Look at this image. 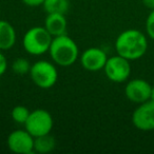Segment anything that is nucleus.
Masks as SVG:
<instances>
[{"label": "nucleus", "mask_w": 154, "mask_h": 154, "mask_svg": "<svg viewBox=\"0 0 154 154\" xmlns=\"http://www.w3.org/2000/svg\"><path fill=\"white\" fill-rule=\"evenodd\" d=\"M115 51L130 61L141 58L148 50L147 36L136 29L125 30L116 37Z\"/></svg>", "instance_id": "1"}, {"label": "nucleus", "mask_w": 154, "mask_h": 154, "mask_svg": "<svg viewBox=\"0 0 154 154\" xmlns=\"http://www.w3.org/2000/svg\"><path fill=\"white\" fill-rule=\"evenodd\" d=\"M49 54L56 66L63 68L73 66L80 56L79 48L76 41L66 34L53 37Z\"/></svg>", "instance_id": "2"}, {"label": "nucleus", "mask_w": 154, "mask_h": 154, "mask_svg": "<svg viewBox=\"0 0 154 154\" xmlns=\"http://www.w3.org/2000/svg\"><path fill=\"white\" fill-rule=\"evenodd\" d=\"M53 36L45 26H33L29 29L22 38V47L28 54L41 56L49 53Z\"/></svg>", "instance_id": "3"}, {"label": "nucleus", "mask_w": 154, "mask_h": 154, "mask_svg": "<svg viewBox=\"0 0 154 154\" xmlns=\"http://www.w3.org/2000/svg\"><path fill=\"white\" fill-rule=\"evenodd\" d=\"M29 75L33 84L43 90L53 88L57 84L59 76L56 64L45 59L35 61L31 66Z\"/></svg>", "instance_id": "4"}, {"label": "nucleus", "mask_w": 154, "mask_h": 154, "mask_svg": "<svg viewBox=\"0 0 154 154\" xmlns=\"http://www.w3.org/2000/svg\"><path fill=\"white\" fill-rule=\"evenodd\" d=\"M54 120L48 110L36 109L31 111L28 120L24 124V129L34 137L50 134L53 129Z\"/></svg>", "instance_id": "5"}, {"label": "nucleus", "mask_w": 154, "mask_h": 154, "mask_svg": "<svg viewBox=\"0 0 154 154\" xmlns=\"http://www.w3.org/2000/svg\"><path fill=\"white\" fill-rule=\"evenodd\" d=\"M103 72L108 79L115 84H122L128 82L131 75L130 60L120 55H114L108 57L103 66Z\"/></svg>", "instance_id": "6"}, {"label": "nucleus", "mask_w": 154, "mask_h": 154, "mask_svg": "<svg viewBox=\"0 0 154 154\" xmlns=\"http://www.w3.org/2000/svg\"><path fill=\"white\" fill-rule=\"evenodd\" d=\"M35 137L24 129L12 131L7 139V145L10 151L16 154H32L34 153Z\"/></svg>", "instance_id": "7"}, {"label": "nucleus", "mask_w": 154, "mask_h": 154, "mask_svg": "<svg viewBox=\"0 0 154 154\" xmlns=\"http://www.w3.org/2000/svg\"><path fill=\"white\" fill-rule=\"evenodd\" d=\"M132 124L137 130L148 132L154 130V101L149 99L139 103L132 113Z\"/></svg>", "instance_id": "8"}, {"label": "nucleus", "mask_w": 154, "mask_h": 154, "mask_svg": "<svg viewBox=\"0 0 154 154\" xmlns=\"http://www.w3.org/2000/svg\"><path fill=\"white\" fill-rule=\"evenodd\" d=\"M152 86L143 78H134L127 82L125 87V95L127 99L133 103H145L149 100Z\"/></svg>", "instance_id": "9"}, {"label": "nucleus", "mask_w": 154, "mask_h": 154, "mask_svg": "<svg viewBox=\"0 0 154 154\" xmlns=\"http://www.w3.org/2000/svg\"><path fill=\"white\" fill-rule=\"evenodd\" d=\"M108 55L101 48L91 47L85 50L79 56V61L82 66L89 72H98L103 70Z\"/></svg>", "instance_id": "10"}, {"label": "nucleus", "mask_w": 154, "mask_h": 154, "mask_svg": "<svg viewBox=\"0 0 154 154\" xmlns=\"http://www.w3.org/2000/svg\"><path fill=\"white\" fill-rule=\"evenodd\" d=\"M43 26L47 29V31L53 37L66 34L68 20L66 18V14H60V13L48 14L47 17H45V26Z\"/></svg>", "instance_id": "11"}, {"label": "nucleus", "mask_w": 154, "mask_h": 154, "mask_svg": "<svg viewBox=\"0 0 154 154\" xmlns=\"http://www.w3.org/2000/svg\"><path fill=\"white\" fill-rule=\"evenodd\" d=\"M17 33L13 24L7 20L0 19V50L9 51L15 45Z\"/></svg>", "instance_id": "12"}, {"label": "nucleus", "mask_w": 154, "mask_h": 154, "mask_svg": "<svg viewBox=\"0 0 154 154\" xmlns=\"http://www.w3.org/2000/svg\"><path fill=\"white\" fill-rule=\"evenodd\" d=\"M56 147V139L51 134L35 137L34 139V153L47 154L52 152Z\"/></svg>", "instance_id": "13"}, {"label": "nucleus", "mask_w": 154, "mask_h": 154, "mask_svg": "<svg viewBox=\"0 0 154 154\" xmlns=\"http://www.w3.org/2000/svg\"><path fill=\"white\" fill-rule=\"evenodd\" d=\"M42 7L47 14H66L70 9V0H45Z\"/></svg>", "instance_id": "14"}, {"label": "nucleus", "mask_w": 154, "mask_h": 154, "mask_svg": "<svg viewBox=\"0 0 154 154\" xmlns=\"http://www.w3.org/2000/svg\"><path fill=\"white\" fill-rule=\"evenodd\" d=\"M31 111L26 107V106L18 105L12 109L11 111V117L13 119L14 122L18 125H23L26 124V122L28 120L29 116H30Z\"/></svg>", "instance_id": "15"}, {"label": "nucleus", "mask_w": 154, "mask_h": 154, "mask_svg": "<svg viewBox=\"0 0 154 154\" xmlns=\"http://www.w3.org/2000/svg\"><path fill=\"white\" fill-rule=\"evenodd\" d=\"M31 66L32 64L26 58L18 57L12 63V71L17 75H26L30 73Z\"/></svg>", "instance_id": "16"}, {"label": "nucleus", "mask_w": 154, "mask_h": 154, "mask_svg": "<svg viewBox=\"0 0 154 154\" xmlns=\"http://www.w3.org/2000/svg\"><path fill=\"white\" fill-rule=\"evenodd\" d=\"M146 33L149 38L154 40V10H151L146 19Z\"/></svg>", "instance_id": "17"}, {"label": "nucleus", "mask_w": 154, "mask_h": 154, "mask_svg": "<svg viewBox=\"0 0 154 154\" xmlns=\"http://www.w3.org/2000/svg\"><path fill=\"white\" fill-rule=\"evenodd\" d=\"M8 68H9L8 58L5 56V54L3 53V51L0 50V76L5 74V72L8 71Z\"/></svg>", "instance_id": "18"}, {"label": "nucleus", "mask_w": 154, "mask_h": 154, "mask_svg": "<svg viewBox=\"0 0 154 154\" xmlns=\"http://www.w3.org/2000/svg\"><path fill=\"white\" fill-rule=\"evenodd\" d=\"M22 3L30 8H37V7H42L45 3V0H21Z\"/></svg>", "instance_id": "19"}, {"label": "nucleus", "mask_w": 154, "mask_h": 154, "mask_svg": "<svg viewBox=\"0 0 154 154\" xmlns=\"http://www.w3.org/2000/svg\"><path fill=\"white\" fill-rule=\"evenodd\" d=\"M143 5L150 10H154V0H141Z\"/></svg>", "instance_id": "20"}, {"label": "nucleus", "mask_w": 154, "mask_h": 154, "mask_svg": "<svg viewBox=\"0 0 154 154\" xmlns=\"http://www.w3.org/2000/svg\"><path fill=\"white\" fill-rule=\"evenodd\" d=\"M150 99L154 101V86H152V88H151V95H150Z\"/></svg>", "instance_id": "21"}]
</instances>
